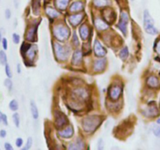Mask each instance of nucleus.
Returning a JSON list of instances; mask_svg holds the SVG:
<instances>
[{
	"mask_svg": "<svg viewBox=\"0 0 160 150\" xmlns=\"http://www.w3.org/2000/svg\"><path fill=\"white\" fill-rule=\"evenodd\" d=\"M0 118H1V121L4 123V125L8 126V120H7V116L5 115L4 113L1 112L0 113Z\"/></svg>",
	"mask_w": 160,
	"mask_h": 150,
	"instance_id": "33",
	"label": "nucleus"
},
{
	"mask_svg": "<svg viewBox=\"0 0 160 150\" xmlns=\"http://www.w3.org/2000/svg\"><path fill=\"white\" fill-rule=\"evenodd\" d=\"M98 149H100V150H102V149H103V148H104V144H103V140L102 138L98 140Z\"/></svg>",
	"mask_w": 160,
	"mask_h": 150,
	"instance_id": "40",
	"label": "nucleus"
},
{
	"mask_svg": "<svg viewBox=\"0 0 160 150\" xmlns=\"http://www.w3.org/2000/svg\"><path fill=\"white\" fill-rule=\"evenodd\" d=\"M83 8H84V4H83V2H79V1L75 2H73V4L70 6V12H77L82 10Z\"/></svg>",
	"mask_w": 160,
	"mask_h": 150,
	"instance_id": "18",
	"label": "nucleus"
},
{
	"mask_svg": "<svg viewBox=\"0 0 160 150\" xmlns=\"http://www.w3.org/2000/svg\"><path fill=\"white\" fill-rule=\"evenodd\" d=\"M2 47L5 50L7 49L8 48V42L6 38H2Z\"/></svg>",
	"mask_w": 160,
	"mask_h": 150,
	"instance_id": "41",
	"label": "nucleus"
},
{
	"mask_svg": "<svg viewBox=\"0 0 160 150\" xmlns=\"http://www.w3.org/2000/svg\"><path fill=\"white\" fill-rule=\"evenodd\" d=\"M17 73H21V66H20V63H18L17 65Z\"/></svg>",
	"mask_w": 160,
	"mask_h": 150,
	"instance_id": "46",
	"label": "nucleus"
},
{
	"mask_svg": "<svg viewBox=\"0 0 160 150\" xmlns=\"http://www.w3.org/2000/svg\"><path fill=\"white\" fill-rule=\"evenodd\" d=\"M68 148L69 149H81V148H84V144L81 139L78 138L74 143L70 144Z\"/></svg>",
	"mask_w": 160,
	"mask_h": 150,
	"instance_id": "19",
	"label": "nucleus"
},
{
	"mask_svg": "<svg viewBox=\"0 0 160 150\" xmlns=\"http://www.w3.org/2000/svg\"><path fill=\"white\" fill-rule=\"evenodd\" d=\"M67 123H68V120L65 114L59 111H56L55 112V124L56 128H61L67 125Z\"/></svg>",
	"mask_w": 160,
	"mask_h": 150,
	"instance_id": "6",
	"label": "nucleus"
},
{
	"mask_svg": "<svg viewBox=\"0 0 160 150\" xmlns=\"http://www.w3.org/2000/svg\"><path fill=\"white\" fill-rule=\"evenodd\" d=\"M122 94V88L120 86H113V87L110 88L109 91V96L112 101H117L120 98V95Z\"/></svg>",
	"mask_w": 160,
	"mask_h": 150,
	"instance_id": "7",
	"label": "nucleus"
},
{
	"mask_svg": "<svg viewBox=\"0 0 160 150\" xmlns=\"http://www.w3.org/2000/svg\"><path fill=\"white\" fill-rule=\"evenodd\" d=\"M73 44H74V45H79V41H78V36H77L76 32H73Z\"/></svg>",
	"mask_w": 160,
	"mask_h": 150,
	"instance_id": "38",
	"label": "nucleus"
},
{
	"mask_svg": "<svg viewBox=\"0 0 160 150\" xmlns=\"http://www.w3.org/2000/svg\"><path fill=\"white\" fill-rule=\"evenodd\" d=\"M46 12L51 18H54V17H58V16L59 15V12H58L56 9H52V8H47Z\"/></svg>",
	"mask_w": 160,
	"mask_h": 150,
	"instance_id": "26",
	"label": "nucleus"
},
{
	"mask_svg": "<svg viewBox=\"0 0 160 150\" xmlns=\"http://www.w3.org/2000/svg\"><path fill=\"white\" fill-rule=\"evenodd\" d=\"M84 15L82 13H78L69 17V21L73 26H78L82 20Z\"/></svg>",
	"mask_w": 160,
	"mask_h": 150,
	"instance_id": "14",
	"label": "nucleus"
},
{
	"mask_svg": "<svg viewBox=\"0 0 160 150\" xmlns=\"http://www.w3.org/2000/svg\"><path fill=\"white\" fill-rule=\"evenodd\" d=\"M36 31H37V26L31 27V28L27 31V40L31 41V42H35V41L37 40V34H36Z\"/></svg>",
	"mask_w": 160,
	"mask_h": 150,
	"instance_id": "11",
	"label": "nucleus"
},
{
	"mask_svg": "<svg viewBox=\"0 0 160 150\" xmlns=\"http://www.w3.org/2000/svg\"><path fill=\"white\" fill-rule=\"evenodd\" d=\"M157 123H160V120H158V121H157Z\"/></svg>",
	"mask_w": 160,
	"mask_h": 150,
	"instance_id": "47",
	"label": "nucleus"
},
{
	"mask_svg": "<svg viewBox=\"0 0 160 150\" xmlns=\"http://www.w3.org/2000/svg\"><path fill=\"white\" fill-rule=\"evenodd\" d=\"M93 3L96 7H105L110 5L111 0H94Z\"/></svg>",
	"mask_w": 160,
	"mask_h": 150,
	"instance_id": "24",
	"label": "nucleus"
},
{
	"mask_svg": "<svg viewBox=\"0 0 160 150\" xmlns=\"http://www.w3.org/2000/svg\"><path fill=\"white\" fill-rule=\"evenodd\" d=\"M129 22V17H128V12L123 11L120 15V22L118 23V28H120V31L123 32V34L126 35L127 31H128V24Z\"/></svg>",
	"mask_w": 160,
	"mask_h": 150,
	"instance_id": "5",
	"label": "nucleus"
},
{
	"mask_svg": "<svg viewBox=\"0 0 160 150\" xmlns=\"http://www.w3.org/2000/svg\"><path fill=\"white\" fill-rule=\"evenodd\" d=\"M31 114H32V117L34 120H37L39 117V114H38V109L37 106H36L35 102H34L33 100L31 101Z\"/></svg>",
	"mask_w": 160,
	"mask_h": 150,
	"instance_id": "23",
	"label": "nucleus"
},
{
	"mask_svg": "<svg viewBox=\"0 0 160 150\" xmlns=\"http://www.w3.org/2000/svg\"><path fill=\"white\" fill-rule=\"evenodd\" d=\"M75 96L78 97L80 100H84L88 96V93L83 88H78L74 91Z\"/></svg>",
	"mask_w": 160,
	"mask_h": 150,
	"instance_id": "22",
	"label": "nucleus"
},
{
	"mask_svg": "<svg viewBox=\"0 0 160 150\" xmlns=\"http://www.w3.org/2000/svg\"><path fill=\"white\" fill-rule=\"evenodd\" d=\"M22 145H23V139L20 138H18L16 140V145H17V147H18V148H20V147L22 146Z\"/></svg>",
	"mask_w": 160,
	"mask_h": 150,
	"instance_id": "39",
	"label": "nucleus"
},
{
	"mask_svg": "<svg viewBox=\"0 0 160 150\" xmlns=\"http://www.w3.org/2000/svg\"><path fill=\"white\" fill-rule=\"evenodd\" d=\"M95 27L98 31H104V30L107 29L108 28V23L107 22L103 21L101 19H97L95 21Z\"/></svg>",
	"mask_w": 160,
	"mask_h": 150,
	"instance_id": "20",
	"label": "nucleus"
},
{
	"mask_svg": "<svg viewBox=\"0 0 160 150\" xmlns=\"http://www.w3.org/2000/svg\"><path fill=\"white\" fill-rule=\"evenodd\" d=\"M0 62H1L2 65H6L7 62V57H6V53L2 50L0 51Z\"/></svg>",
	"mask_w": 160,
	"mask_h": 150,
	"instance_id": "28",
	"label": "nucleus"
},
{
	"mask_svg": "<svg viewBox=\"0 0 160 150\" xmlns=\"http://www.w3.org/2000/svg\"><path fill=\"white\" fill-rule=\"evenodd\" d=\"M143 114L148 117H154L159 115V110L156 105H153V106L150 105L143 111Z\"/></svg>",
	"mask_w": 160,
	"mask_h": 150,
	"instance_id": "10",
	"label": "nucleus"
},
{
	"mask_svg": "<svg viewBox=\"0 0 160 150\" xmlns=\"http://www.w3.org/2000/svg\"><path fill=\"white\" fill-rule=\"evenodd\" d=\"M82 61V52L80 50H77L73 53V58H72V64L74 66H78L81 64Z\"/></svg>",
	"mask_w": 160,
	"mask_h": 150,
	"instance_id": "15",
	"label": "nucleus"
},
{
	"mask_svg": "<svg viewBox=\"0 0 160 150\" xmlns=\"http://www.w3.org/2000/svg\"><path fill=\"white\" fill-rule=\"evenodd\" d=\"M131 1H134V0H131Z\"/></svg>",
	"mask_w": 160,
	"mask_h": 150,
	"instance_id": "48",
	"label": "nucleus"
},
{
	"mask_svg": "<svg viewBox=\"0 0 160 150\" xmlns=\"http://www.w3.org/2000/svg\"><path fill=\"white\" fill-rule=\"evenodd\" d=\"M106 66V60L105 59H98L94 63V70L96 72H101L105 70Z\"/></svg>",
	"mask_w": 160,
	"mask_h": 150,
	"instance_id": "13",
	"label": "nucleus"
},
{
	"mask_svg": "<svg viewBox=\"0 0 160 150\" xmlns=\"http://www.w3.org/2000/svg\"><path fill=\"white\" fill-rule=\"evenodd\" d=\"M5 72H6V76H7L9 78H10L11 77H12V72H11L10 67H9V66L8 65L7 63L6 64V68H5Z\"/></svg>",
	"mask_w": 160,
	"mask_h": 150,
	"instance_id": "35",
	"label": "nucleus"
},
{
	"mask_svg": "<svg viewBox=\"0 0 160 150\" xmlns=\"http://www.w3.org/2000/svg\"><path fill=\"white\" fill-rule=\"evenodd\" d=\"M4 147H5V148H6V150H12V149H13V148H12V146L10 145V144L9 143V142H6V143H5V145H4Z\"/></svg>",
	"mask_w": 160,
	"mask_h": 150,
	"instance_id": "42",
	"label": "nucleus"
},
{
	"mask_svg": "<svg viewBox=\"0 0 160 150\" xmlns=\"http://www.w3.org/2000/svg\"><path fill=\"white\" fill-rule=\"evenodd\" d=\"M143 19L144 28H145V31L148 34H152V35H155V34H157L158 30L154 26V20H153L152 17H151V15H150V13L147 9L144 11Z\"/></svg>",
	"mask_w": 160,
	"mask_h": 150,
	"instance_id": "2",
	"label": "nucleus"
},
{
	"mask_svg": "<svg viewBox=\"0 0 160 150\" xmlns=\"http://www.w3.org/2000/svg\"><path fill=\"white\" fill-rule=\"evenodd\" d=\"M128 56H129V51H128V47H124V48H123L120 52V59H123V60H125V59H127V58L128 57Z\"/></svg>",
	"mask_w": 160,
	"mask_h": 150,
	"instance_id": "27",
	"label": "nucleus"
},
{
	"mask_svg": "<svg viewBox=\"0 0 160 150\" xmlns=\"http://www.w3.org/2000/svg\"><path fill=\"white\" fill-rule=\"evenodd\" d=\"M54 35L58 40L63 42L66 41L70 36V30L63 25H59L54 28Z\"/></svg>",
	"mask_w": 160,
	"mask_h": 150,
	"instance_id": "3",
	"label": "nucleus"
},
{
	"mask_svg": "<svg viewBox=\"0 0 160 150\" xmlns=\"http://www.w3.org/2000/svg\"><path fill=\"white\" fill-rule=\"evenodd\" d=\"M5 15H6V18L7 19V20H9V19L10 18L11 12H10V10H9V9H7L6 10V12H5Z\"/></svg>",
	"mask_w": 160,
	"mask_h": 150,
	"instance_id": "43",
	"label": "nucleus"
},
{
	"mask_svg": "<svg viewBox=\"0 0 160 150\" xmlns=\"http://www.w3.org/2000/svg\"><path fill=\"white\" fill-rule=\"evenodd\" d=\"M80 31V35H81V38L83 40H86V39L88 38V34H89V29L85 24L81 25V28L79 29Z\"/></svg>",
	"mask_w": 160,
	"mask_h": 150,
	"instance_id": "21",
	"label": "nucleus"
},
{
	"mask_svg": "<svg viewBox=\"0 0 160 150\" xmlns=\"http://www.w3.org/2000/svg\"><path fill=\"white\" fill-rule=\"evenodd\" d=\"M69 3V0H56V5L58 9L61 10H64L67 7Z\"/></svg>",
	"mask_w": 160,
	"mask_h": 150,
	"instance_id": "25",
	"label": "nucleus"
},
{
	"mask_svg": "<svg viewBox=\"0 0 160 150\" xmlns=\"http://www.w3.org/2000/svg\"><path fill=\"white\" fill-rule=\"evenodd\" d=\"M32 143H33L32 138L29 137L28 138V141H27V144L25 145V146L23 148V150H28V149H29V148H31V145H32Z\"/></svg>",
	"mask_w": 160,
	"mask_h": 150,
	"instance_id": "31",
	"label": "nucleus"
},
{
	"mask_svg": "<svg viewBox=\"0 0 160 150\" xmlns=\"http://www.w3.org/2000/svg\"><path fill=\"white\" fill-rule=\"evenodd\" d=\"M147 84L149 86L150 88H156L159 86V81L156 77L155 76H151L148 78L147 80Z\"/></svg>",
	"mask_w": 160,
	"mask_h": 150,
	"instance_id": "17",
	"label": "nucleus"
},
{
	"mask_svg": "<svg viewBox=\"0 0 160 150\" xmlns=\"http://www.w3.org/2000/svg\"><path fill=\"white\" fill-rule=\"evenodd\" d=\"M94 52L98 57H104L106 55L107 52L106 49L102 46L101 43L98 40H95V45H94Z\"/></svg>",
	"mask_w": 160,
	"mask_h": 150,
	"instance_id": "8",
	"label": "nucleus"
},
{
	"mask_svg": "<svg viewBox=\"0 0 160 150\" xmlns=\"http://www.w3.org/2000/svg\"><path fill=\"white\" fill-rule=\"evenodd\" d=\"M102 15L105 20H106L108 23H113L116 20V17H117L115 12L111 9H107L106 10H105Z\"/></svg>",
	"mask_w": 160,
	"mask_h": 150,
	"instance_id": "9",
	"label": "nucleus"
},
{
	"mask_svg": "<svg viewBox=\"0 0 160 150\" xmlns=\"http://www.w3.org/2000/svg\"><path fill=\"white\" fill-rule=\"evenodd\" d=\"M12 41L15 44H18L20 42V36L17 34H12Z\"/></svg>",
	"mask_w": 160,
	"mask_h": 150,
	"instance_id": "37",
	"label": "nucleus"
},
{
	"mask_svg": "<svg viewBox=\"0 0 160 150\" xmlns=\"http://www.w3.org/2000/svg\"><path fill=\"white\" fill-rule=\"evenodd\" d=\"M33 2H36V5H33V9H34V12L37 13V9L40 8V0H34Z\"/></svg>",
	"mask_w": 160,
	"mask_h": 150,
	"instance_id": "36",
	"label": "nucleus"
},
{
	"mask_svg": "<svg viewBox=\"0 0 160 150\" xmlns=\"http://www.w3.org/2000/svg\"><path fill=\"white\" fill-rule=\"evenodd\" d=\"M36 52H37V47H36L35 45H31L29 48V49H28V51H27V52L24 54L23 57H24V56H27L31 62V61L34 59V56H35Z\"/></svg>",
	"mask_w": 160,
	"mask_h": 150,
	"instance_id": "16",
	"label": "nucleus"
},
{
	"mask_svg": "<svg viewBox=\"0 0 160 150\" xmlns=\"http://www.w3.org/2000/svg\"><path fill=\"white\" fill-rule=\"evenodd\" d=\"M9 109H10L12 111H16L18 109V103H17V102L16 101L15 99H12V101H10V102H9Z\"/></svg>",
	"mask_w": 160,
	"mask_h": 150,
	"instance_id": "29",
	"label": "nucleus"
},
{
	"mask_svg": "<svg viewBox=\"0 0 160 150\" xmlns=\"http://www.w3.org/2000/svg\"><path fill=\"white\" fill-rule=\"evenodd\" d=\"M12 120H13L14 124L17 128H19L20 127V116L17 112H15V113L12 115Z\"/></svg>",
	"mask_w": 160,
	"mask_h": 150,
	"instance_id": "30",
	"label": "nucleus"
},
{
	"mask_svg": "<svg viewBox=\"0 0 160 150\" xmlns=\"http://www.w3.org/2000/svg\"><path fill=\"white\" fill-rule=\"evenodd\" d=\"M4 84H5V86H6V87L7 88L9 89V91H11V89H12V81H10V80H9V79L5 80Z\"/></svg>",
	"mask_w": 160,
	"mask_h": 150,
	"instance_id": "34",
	"label": "nucleus"
},
{
	"mask_svg": "<svg viewBox=\"0 0 160 150\" xmlns=\"http://www.w3.org/2000/svg\"><path fill=\"white\" fill-rule=\"evenodd\" d=\"M153 133H154V134L156 137L160 138V126H159V125L154 126V128H153Z\"/></svg>",
	"mask_w": 160,
	"mask_h": 150,
	"instance_id": "32",
	"label": "nucleus"
},
{
	"mask_svg": "<svg viewBox=\"0 0 160 150\" xmlns=\"http://www.w3.org/2000/svg\"><path fill=\"white\" fill-rule=\"evenodd\" d=\"M55 52H56V57L60 60H65L67 59L69 54H70V50L67 47L62 46L58 43L54 44Z\"/></svg>",
	"mask_w": 160,
	"mask_h": 150,
	"instance_id": "4",
	"label": "nucleus"
},
{
	"mask_svg": "<svg viewBox=\"0 0 160 150\" xmlns=\"http://www.w3.org/2000/svg\"><path fill=\"white\" fill-rule=\"evenodd\" d=\"M6 136V131H5V130H1V131H0V137L4 138Z\"/></svg>",
	"mask_w": 160,
	"mask_h": 150,
	"instance_id": "44",
	"label": "nucleus"
},
{
	"mask_svg": "<svg viewBox=\"0 0 160 150\" xmlns=\"http://www.w3.org/2000/svg\"><path fill=\"white\" fill-rule=\"evenodd\" d=\"M58 134H59V135L60 136V137L64 138H71L73 134V128L72 126L67 127L65 129L59 131Z\"/></svg>",
	"mask_w": 160,
	"mask_h": 150,
	"instance_id": "12",
	"label": "nucleus"
},
{
	"mask_svg": "<svg viewBox=\"0 0 160 150\" xmlns=\"http://www.w3.org/2000/svg\"><path fill=\"white\" fill-rule=\"evenodd\" d=\"M101 117L99 116L92 115L88 116L84 118L82 121L83 129L86 132H93L97 129L99 124L101 123Z\"/></svg>",
	"mask_w": 160,
	"mask_h": 150,
	"instance_id": "1",
	"label": "nucleus"
},
{
	"mask_svg": "<svg viewBox=\"0 0 160 150\" xmlns=\"http://www.w3.org/2000/svg\"><path fill=\"white\" fill-rule=\"evenodd\" d=\"M156 52L160 55V40L156 44Z\"/></svg>",
	"mask_w": 160,
	"mask_h": 150,
	"instance_id": "45",
	"label": "nucleus"
}]
</instances>
